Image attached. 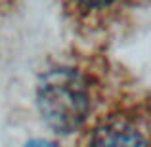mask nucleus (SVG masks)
<instances>
[{"mask_svg":"<svg viewBox=\"0 0 151 147\" xmlns=\"http://www.w3.org/2000/svg\"><path fill=\"white\" fill-rule=\"evenodd\" d=\"M37 105L42 120L54 132H77L92 111V96L86 78L69 67L52 69L37 86Z\"/></svg>","mask_w":151,"mask_h":147,"instance_id":"obj_1","label":"nucleus"},{"mask_svg":"<svg viewBox=\"0 0 151 147\" xmlns=\"http://www.w3.org/2000/svg\"><path fill=\"white\" fill-rule=\"evenodd\" d=\"M88 147H147V138L138 124L113 118L94 130Z\"/></svg>","mask_w":151,"mask_h":147,"instance_id":"obj_2","label":"nucleus"},{"mask_svg":"<svg viewBox=\"0 0 151 147\" xmlns=\"http://www.w3.org/2000/svg\"><path fill=\"white\" fill-rule=\"evenodd\" d=\"M77 4H81L82 8H88V10H98V8H105L109 6L115 0H75Z\"/></svg>","mask_w":151,"mask_h":147,"instance_id":"obj_3","label":"nucleus"},{"mask_svg":"<svg viewBox=\"0 0 151 147\" xmlns=\"http://www.w3.org/2000/svg\"><path fill=\"white\" fill-rule=\"evenodd\" d=\"M29 147H55L54 143H48V141H33Z\"/></svg>","mask_w":151,"mask_h":147,"instance_id":"obj_4","label":"nucleus"}]
</instances>
